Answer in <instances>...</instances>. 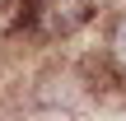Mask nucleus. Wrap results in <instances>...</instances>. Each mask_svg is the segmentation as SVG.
<instances>
[{"instance_id":"f257e3e1","label":"nucleus","mask_w":126,"mask_h":121,"mask_svg":"<svg viewBox=\"0 0 126 121\" xmlns=\"http://www.w3.org/2000/svg\"><path fill=\"white\" fill-rule=\"evenodd\" d=\"M103 61H108V70H112V75H122V79H126V9H117V14H112V23H108Z\"/></svg>"}]
</instances>
